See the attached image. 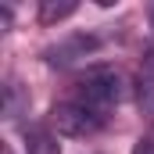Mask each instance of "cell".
Listing matches in <instances>:
<instances>
[{
	"label": "cell",
	"instance_id": "cell-1",
	"mask_svg": "<svg viewBox=\"0 0 154 154\" xmlns=\"http://www.w3.org/2000/svg\"><path fill=\"white\" fill-rule=\"evenodd\" d=\"M122 97H125V86H122L118 72H111V68H90L86 75L75 79V97L72 100L86 104V108H97V111H108Z\"/></svg>",
	"mask_w": 154,
	"mask_h": 154
},
{
	"label": "cell",
	"instance_id": "cell-2",
	"mask_svg": "<svg viewBox=\"0 0 154 154\" xmlns=\"http://www.w3.org/2000/svg\"><path fill=\"white\" fill-rule=\"evenodd\" d=\"M104 122H108L104 111L86 108V104H79V100H61V104H54V111H50V129H54L57 136H68V140H82V136L100 133Z\"/></svg>",
	"mask_w": 154,
	"mask_h": 154
},
{
	"label": "cell",
	"instance_id": "cell-6",
	"mask_svg": "<svg viewBox=\"0 0 154 154\" xmlns=\"http://www.w3.org/2000/svg\"><path fill=\"white\" fill-rule=\"evenodd\" d=\"M75 0H61V4H57V0H43V4H39V22H47V25H50V22H61V18H68V14H75Z\"/></svg>",
	"mask_w": 154,
	"mask_h": 154
},
{
	"label": "cell",
	"instance_id": "cell-4",
	"mask_svg": "<svg viewBox=\"0 0 154 154\" xmlns=\"http://www.w3.org/2000/svg\"><path fill=\"white\" fill-rule=\"evenodd\" d=\"M25 154H61L57 133L54 129H43V125L25 129Z\"/></svg>",
	"mask_w": 154,
	"mask_h": 154
},
{
	"label": "cell",
	"instance_id": "cell-5",
	"mask_svg": "<svg viewBox=\"0 0 154 154\" xmlns=\"http://www.w3.org/2000/svg\"><path fill=\"white\" fill-rule=\"evenodd\" d=\"M140 108L143 111H154V54L140 68Z\"/></svg>",
	"mask_w": 154,
	"mask_h": 154
},
{
	"label": "cell",
	"instance_id": "cell-7",
	"mask_svg": "<svg viewBox=\"0 0 154 154\" xmlns=\"http://www.w3.org/2000/svg\"><path fill=\"white\" fill-rule=\"evenodd\" d=\"M133 154H154V133L151 136H140L136 147H133Z\"/></svg>",
	"mask_w": 154,
	"mask_h": 154
},
{
	"label": "cell",
	"instance_id": "cell-3",
	"mask_svg": "<svg viewBox=\"0 0 154 154\" xmlns=\"http://www.w3.org/2000/svg\"><path fill=\"white\" fill-rule=\"evenodd\" d=\"M97 50V39L93 36H68L61 39V43H54L43 57H47V65H57V68H65V65H72L79 57H86V54H93Z\"/></svg>",
	"mask_w": 154,
	"mask_h": 154
}]
</instances>
